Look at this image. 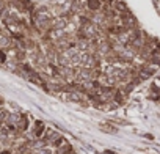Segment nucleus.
Segmentation results:
<instances>
[{"label":"nucleus","instance_id":"obj_1","mask_svg":"<svg viewBox=\"0 0 160 154\" xmlns=\"http://www.w3.org/2000/svg\"><path fill=\"white\" fill-rule=\"evenodd\" d=\"M46 126H44V123L42 121H35L33 123V129H32V132H33V138H36V140H41L42 137H44V134H46Z\"/></svg>","mask_w":160,"mask_h":154},{"label":"nucleus","instance_id":"obj_2","mask_svg":"<svg viewBox=\"0 0 160 154\" xmlns=\"http://www.w3.org/2000/svg\"><path fill=\"white\" fill-rule=\"evenodd\" d=\"M102 0H87L85 2V8L90 11V13H96V11H99L101 8H102Z\"/></svg>","mask_w":160,"mask_h":154},{"label":"nucleus","instance_id":"obj_3","mask_svg":"<svg viewBox=\"0 0 160 154\" xmlns=\"http://www.w3.org/2000/svg\"><path fill=\"white\" fill-rule=\"evenodd\" d=\"M14 47V43H11L10 36L7 35H0V50H7V49H13Z\"/></svg>","mask_w":160,"mask_h":154},{"label":"nucleus","instance_id":"obj_4","mask_svg":"<svg viewBox=\"0 0 160 154\" xmlns=\"http://www.w3.org/2000/svg\"><path fill=\"white\" fill-rule=\"evenodd\" d=\"M101 129H102V131H105V132H116V129H115L113 126H110V124H102V126H101Z\"/></svg>","mask_w":160,"mask_h":154},{"label":"nucleus","instance_id":"obj_5","mask_svg":"<svg viewBox=\"0 0 160 154\" xmlns=\"http://www.w3.org/2000/svg\"><path fill=\"white\" fill-rule=\"evenodd\" d=\"M5 61H7V55L3 50H0V63H5Z\"/></svg>","mask_w":160,"mask_h":154},{"label":"nucleus","instance_id":"obj_6","mask_svg":"<svg viewBox=\"0 0 160 154\" xmlns=\"http://www.w3.org/2000/svg\"><path fill=\"white\" fill-rule=\"evenodd\" d=\"M5 10V0H0V13Z\"/></svg>","mask_w":160,"mask_h":154}]
</instances>
